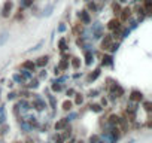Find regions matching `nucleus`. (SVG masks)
I'll return each mask as SVG.
<instances>
[{
	"label": "nucleus",
	"instance_id": "6e6552de",
	"mask_svg": "<svg viewBox=\"0 0 152 143\" xmlns=\"http://www.w3.org/2000/svg\"><path fill=\"white\" fill-rule=\"evenodd\" d=\"M119 15H121V21H128L130 17H131V9L130 8H124V9H121Z\"/></svg>",
	"mask_w": 152,
	"mask_h": 143
},
{
	"label": "nucleus",
	"instance_id": "49530a36",
	"mask_svg": "<svg viewBox=\"0 0 152 143\" xmlns=\"http://www.w3.org/2000/svg\"><path fill=\"white\" fill-rule=\"evenodd\" d=\"M73 94H75L73 90H67V96H73Z\"/></svg>",
	"mask_w": 152,
	"mask_h": 143
},
{
	"label": "nucleus",
	"instance_id": "864d4df0",
	"mask_svg": "<svg viewBox=\"0 0 152 143\" xmlns=\"http://www.w3.org/2000/svg\"><path fill=\"white\" fill-rule=\"evenodd\" d=\"M17 143H21V142H17Z\"/></svg>",
	"mask_w": 152,
	"mask_h": 143
},
{
	"label": "nucleus",
	"instance_id": "603ef678",
	"mask_svg": "<svg viewBox=\"0 0 152 143\" xmlns=\"http://www.w3.org/2000/svg\"><path fill=\"white\" fill-rule=\"evenodd\" d=\"M76 143H84V142H82V140H81V142H76Z\"/></svg>",
	"mask_w": 152,
	"mask_h": 143
},
{
	"label": "nucleus",
	"instance_id": "f3484780",
	"mask_svg": "<svg viewBox=\"0 0 152 143\" xmlns=\"http://www.w3.org/2000/svg\"><path fill=\"white\" fill-rule=\"evenodd\" d=\"M20 75H21V78H23L24 81H27V79H31V73H30V70H26V69H23V70L20 72Z\"/></svg>",
	"mask_w": 152,
	"mask_h": 143
},
{
	"label": "nucleus",
	"instance_id": "e433bc0d",
	"mask_svg": "<svg viewBox=\"0 0 152 143\" xmlns=\"http://www.w3.org/2000/svg\"><path fill=\"white\" fill-rule=\"evenodd\" d=\"M88 9H90V11H93V12H96V11H97V6H96V3H94V2H93V3L90 2V3H88Z\"/></svg>",
	"mask_w": 152,
	"mask_h": 143
},
{
	"label": "nucleus",
	"instance_id": "473e14b6",
	"mask_svg": "<svg viewBox=\"0 0 152 143\" xmlns=\"http://www.w3.org/2000/svg\"><path fill=\"white\" fill-rule=\"evenodd\" d=\"M112 9H113V14H115V15H119V12H121V6H119L118 3H115Z\"/></svg>",
	"mask_w": 152,
	"mask_h": 143
},
{
	"label": "nucleus",
	"instance_id": "0eeeda50",
	"mask_svg": "<svg viewBox=\"0 0 152 143\" xmlns=\"http://www.w3.org/2000/svg\"><path fill=\"white\" fill-rule=\"evenodd\" d=\"M130 100H131V101L139 103V101H142V100H143V94H142L140 91H137V90H133V91H131V94H130Z\"/></svg>",
	"mask_w": 152,
	"mask_h": 143
},
{
	"label": "nucleus",
	"instance_id": "3c124183",
	"mask_svg": "<svg viewBox=\"0 0 152 143\" xmlns=\"http://www.w3.org/2000/svg\"><path fill=\"white\" fill-rule=\"evenodd\" d=\"M69 143H75V140H70V142H69Z\"/></svg>",
	"mask_w": 152,
	"mask_h": 143
},
{
	"label": "nucleus",
	"instance_id": "ea45409f",
	"mask_svg": "<svg viewBox=\"0 0 152 143\" xmlns=\"http://www.w3.org/2000/svg\"><path fill=\"white\" fill-rule=\"evenodd\" d=\"M58 31H60V33L66 31V26H64V24H60V26H58Z\"/></svg>",
	"mask_w": 152,
	"mask_h": 143
},
{
	"label": "nucleus",
	"instance_id": "cd10ccee",
	"mask_svg": "<svg viewBox=\"0 0 152 143\" xmlns=\"http://www.w3.org/2000/svg\"><path fill=\"white\" fill-rule=\"evenodd\" d=\"M48 100H49L51 107H52V109H55V107H57V100H55V97H54V96H48Z\"/></svg>",
	"mask_w": 152,
	"mask_h": 143
},
{
	"label": "nucleus",
	"instance_id": "7ed1b4c3",
	"mask_svg": "<svg viewBox=\"0 0 152 143\" xmlns=\"http://www.w3.org/2000/svg\"><path fill=\"white\" fill-rule=\"evenodd\" d=\"M78 17H79V20H81V24H90L91 23V18H90V14H88V11H79V14H78Z\"/></svg>",
	"mask_w": 152,
	"mask_h": 143
},
{
	"label": "nucleus",
	"instance_id": "412c9836",
	"mask_svg": "<svg viewBox=\"0 0 152 143\" xmlns=\"http://www.w3.org/2000/svg\"><path fill=\"white\" fill-rule=\"evenodd\" d=\"M70 136H72V128H70V127H66V128H64V133L61 134V137H63L64 140H67Z\"/></svg>",
	"mask_w": 152,
	"mask_h": 143
},
{
	"label": "nucleus",
	"instance_id": "7c9ffc66",
	"mask_svg": "<svg viewBox=\"0 0 152 143\" xmlns=\"http://www.w3.org/2000/svg\"><path fill=\"white\" fill-rule=\"evenodd\" d=\"M9 37V34L8 33H2V36H0V46H2L5 42H6V39Z\"/></svg>",
	"mask_w": 152,
	"mask_h": 143
},
{
	"label": "nucleus",
	"instance_id": "5701e85b",
	"mask_svg": "<svg viewBox=\"0 0 152 143\" xmlns=\"http://www.w3.org/2000/svg\"><path fill=\"white\" fill-rule=\"evenodd\" d=\"M18 107H21V109L26 112V110H28V109H30V104H28L26 100H21V101H20V104H18Z\"/></svg>",
	"mask_w": 152,
	"mask_h": 143
},
{
	"label": "nucleus",
	"instance_id": "1a4fd4ad",
	"mask_svg": "<svg viewBox=\"0 0 152 143\" xmlns=\"http://www.w3.org/2000/svg\"><path fill=\"white\" fill-rule=\"evenodd\" d=\"M48 61H49V57H48V55H42V57L37 58V61H36L34 64L39 66V67H45V66L48 64Z\"/></svg>",
	"mask_w": 152,
	"mask_h": 143
},
{
	"label": "nucleus",
	"instance_id": "6ab92c4d",
	"mask_svg": "<svg viewBox=\"0 0 152 143\" xmlns=\"http://www.w3.org/2000/svg\"><path fill=\"white\" fill-rule=\"evenodd\" d=\"M100 73H102V70H100V69H96L93 73L90 75V82H91V81H96V79L100 76Z\"/></svg>",
	"mask_w": 152,
	"mask_h": 143
},
{
	"label": "nucleus",
	"instance_id": "20e7f679",
	"mask_svg": "<svg viewBox=\"0 0 152 143\" xmlns=\"http://www.w3.org/2000/svg\"><path fill=\"white\" fill-rule=\"evenodd\" d=\"M110 45H112V34H104V37L102 40V49L103 51H109Z\"/></svg>",
	"mask_w": 152,
	"mask_h": 143
},
{
	"label": "nucleus",
	"instance_id": "bb28decb",
	"mask_svg": "<svg viewBox=\"0 0 152 143\" xmlns=\"http://www.w3.org/2000/svg\"><path fill=\"white\" fill-rule=\"evenodd\" d=\"M63 90V85L60 84V82H52V91H61Z\"/></svg>",
	"mask_w": 152,
	"mask_h": 143
},
{
	"label": "nucleus",
	"instance_id": "f704fd0d",
	"mask_svg": "<svg viewBox=\"0 0 152 143\" xmlns=\"http://www.w3.org/2000/svg\"><path fill=\"white\" fill-rule=\"evenodd\" d=\"M14 81H15V82H18V84H23V82H24V79L21 78V75H20V73L14 75Z\"/></svg>",
	"mask_w": 152,
	"mask_h": 143
},
{
	"label": "nucleus",
	"instance_id": "9d476101",
	"mask_svg": "<svg viewBox=\"0 0 152 143\" xmlns=\"http://www.w3.org/2000/svg\"><path fill=\"white\" fill-rule=\"evenodd\" d=\"M121 26V21L118 20V18H112L109 23H107V28L109 30H115L116 27H119Z\"/></svg>",
	"mask_w": 152,
	"mask_h": 143
},
{
	"label": "nucleus",
	"instance_id": "79ce46f5",
	"mask_svg": "<svg viewBox=\"0 0 152 143\" xmlns=\"http://www.w3.org/2000/svg\"><path fill=\"white\" fill-rule=\"evenodd\" d=\"M15 96H17L15 93H9V94H8V100H14V98H15Z\"/></svg>",
	"mask_w": 152,
	"mask_h": 143
},
{
	"label": "nucleus",
	"instance_id": "f257e3e1",
	"mask_svg": "<svg viewBox=\"0 0 152 143\" xmlns=\"http://www.w3.org/2000/svg\"><path fill=\"white\" fill-rule=\"evenodd\" d=\"M91 33H93L94 39H102V36H103V26L100 23H94L93 28H91Z\"/></svg>",
	"mask_w": 152,
	"mask_h": 143
},
{
	"label": "nucleus",
	"instance_id": "f8f14e48",
	"mask_svg": "<svg viewBox=\"0 0 152 143\" xmlns=\"http://www.w3.org/2000/svg\"><path fill=\"white\" fill-rule=\"evenodd\" d=\"M67 124H69V119H67V118H63V119H60L58 122H55V130H57V131H58V130H63V128L67 127Z\"/></svg>",
	"mask_w": 152,
	"mask_h": 143
},
{
	"label": "nucleus",
	"instance_id": "de8ad7c7",
	"mask_svg": "<svg viewBox=\"0 0 152 143\" xmlns=\"http://www.w3.org/2000/svg\"><path fill=\"white\" fill-rule=\"evenodd\" d=\"M40 78H46V72L42 70V73H40Z\"/></svg>",
	"mask_w": 152,
	"mask_h": 143
},
{
	"label": "nucleus",
	"instance_id": "393cba45",
	"mask_svg": "<svg viewBox=\"0 0 152 143\" xmlns=\"http://www.w3.org/2000/svg\"><path fill=\"white\" fill-rule=\"evenodd\" d=\"M33 5V0H21V9L24 8H30Z\"/></svg>",
	"mask_w": 152,
	"mask_h": 143
},
{
	"label": "nucleus",
	"instance_id": "2eb2a0df",
	"mask_svg": "<svg viewBox=\"0 0 152 143\" xmlns=\"http://www.w3.org/2000/svg\"><path fill=\"white\" fill-rule=\"evenodd\" d=\"M34 67H36V64H34L33 61H30V60H27V61H24V63H23V69H26V70L34 72Z\"/></svg>",
	"mask_w": 152,
	"mask_h": 143
},
{
	"label": "nucleus",
	"instance_id": "4468645a",
	"mask_svg": "<svg viewBox=\"0 0 152 143\" xmlns=\"http://www.w3.org/2000/svg\"><path fill=\"white\" fill-rule=\"evenodd\" d=\"M102 64H103V66H112V64H113V58H112V55L104 54L103 58H102Z\"/></svg>",
	"mask_w": 152,
	"mask_h": 143
},
{
	"label": "nucleus",
	"instance_id": "37998d69",
	"mask_svg": "<svg viewBox=\"0 0 152 143\" xmlns=\"http://www.w3.org/2000/svg\"><path fill=\"white\" fill-rule=\"evenodd\" d=\"M64 142V139L61 137V136H58V137H55V143H63Z\"/></svg>",
	"mask_w": 152,
	"mask_h": 143
},
{
	"label": "nucleus",
	"instance_id": "dca6fc26",
	"mask_svg": "<svg viewBox=\"0 0 152 143\" xmlns=\"http://www.w3.org/2000/svg\"><path fill=\"white\" fill-rule=\"evenodd\" d=\"M6 122V109L5 106H0V124Z\"/></svg>",
	"mask_w": 152,
	"mask_h": 143
},
{
	"label": "nucleus",
	"instance_id": "a19ab883",
	"mask_svg": "<svg viewBox=\"0 0 152 143\" xmlns=\"http://www.w3.org/2000/svg\"><path fill=\"white\" fill-rule=\"evenodd\" d=\"M97 94H99V91H97V90H93V91H90V94H88V96H90V97H96Z\"/></svg>",
	"mask_w": 152,
	"mask_h": 143
},
{
	"label": "nucleus",
	"instance_id": "f03ea898",
	"mask_svg": "<svg viewBox=\"0 0 152 143\" xmlns=\"http://www.w3.org/2000/svg\"><path fill=\"white\" fill-rule=\"evenodd\" d=\"M12 8H14V3L12 0H6V2L3 3V8H2V17L3 18H8L12 12Z\"/></svg>",
	"mask_w": 152,
	"mask_h": 143
},
{
	"label": "nucleus",
	"instance_id": "aec40b11",
	"mask_svg": "<svg viewBox=\"0 0 152 143\" xmlns=\"http://www.w3.org/2000/svg\"><path fill=\"white\" fill-rule=\"evenodd\" d=\"M58 48H60L61 52L67 49V42H66V39H60V40H58Z\"/></svg>",
	"mask_w": 152,
	"mask_h": 143
},
{
	"label": "nucleus",
	"instance_id": "a878e982",
	"mask_svg": "<svg viewBox=\"0 0 152 143\" xmlns=\"http://www.w3.org/2000/svg\"><path fill=\"white\" fill-rule=\"evenodd\" d=\"M52 9H54V5H48V6L43 9V15H45V17H49L51 12H52Z\"/></svg>",
	"mask_w": 152,
	"mask_h": 143
},
{
	"label": "nucleus",
	"instance_id": "4be33fe9",
	"mask_svg": "<svg viewBox=\"0 0 152 143\" xmlns=\"http://www.w3.org/2000/svg\"><path fill=\"white\" fill-rule=\"evenodd\" d=\"M27 87H28L30 90H34V88H37V87H39V79H31V81H30V84H28Z\"/></svg>",
	"mask_w": 152,
	"mask_h": 143
},
{
	"label": "nucleus",
	"instance_id": "c03bdc74",
	"mask_svg": "<svg viewBox=\"0 0 152 143\" xmlns=\"http://www.w3.org/2000/svg\"><path fill=\"white\" fill-rule=\"evenodd\" d=\"M79 30H81V24L75 26V28H73V31H75V33H79Z\"/></svg>",
	"mask_w": 152,
	"mask_h": 143
},
{
	"label": "nucleus",
	"instance_id": "5fc2aeb1",
	"mask_svg": "<svg viewBox=\"0 0 152 143\" xmlns=\"http://www.w3.org/2000/svg\"><path fill=\"white\" fill-rule=\"evenodd\" d=\"M139 2H140V0H139Z\"/></svg>",
	"mask_w": 152,
	"mask_h": 143
},
{
	"label": "nucleus",
	"instance_id": "c756f323",
	"mask_svg": "<svg viewBox=\"0 0 152 143\" xmlns=\"http://www.w3.org/2000/svg\"><path fill=\"white\" fill-rule=\"evenodd\" d=\"M82 101H84V97H82V94H76L75 103H76V104H82Z\"/></svg>",
	"mask_w": 152,
	"mask_h": 143
},
{
	"label": "nucleus",
	"instance_id": "8fccbe9b",
	"mask_svg": "<svg viewBox=\"0 0 152 143\" xmlns=\"http://www.w3.org/2000/svg\"><path fill=\"white\" fill-rule=\"evenodd\" d=\"M97 143H107V142H103V140H99Z\"/></svg>",
	"mask_w": 152,
	"mask_h": 143
},
{
	"label": "nucleus",
	"instance_id": "c85d7f7f",
	"mask_svg": "<svg viewBox=\"0 0 152 143\" xmlns=\"http://www.w3.org/2000/svg\"><path fill=\"white\" fill-rule=\"evenodd\" d=\"M90 107H91V110H93V112H96V113H100V112L103 110V107H102L100 104H91Z\"/></svg>",
	"mask_w": 152,
	"mask_h": 143
},
{
	"label": "nucleus",
	"instance_id": "9b49d317",
	"mask_svg": "<svg viewBox=\"0 0 152 143\" xmlns=\"http://www.w3.org/2000/svg\"><path fill=\"white\" fill-rule=\"evenodd\" d=\"M93 61H94V52L93 51H85V64L91 66Z\"/></svg>",
	"mask_w": 152,
	"mask_h": 143
},
{
	"label": "nucleus",
	"instance_id": "a18cd8bd",
	"mask_svg": "<svg viewBox=\"0 0 152 143\" xmlns=\"http://www.w3.org/2000/svg\"><path fill=\"white\" fill-rule=\"evenodd\" d=\"M100 106H104V107H106V106H107V98H104V97H103V98H102V104H100Z\"/></svg>",
	"mask_w": 152,
	"mask_h": 143
},
{
	"label": "nucleus",
	"instance_id": "ddd939ff",
	"mask_svg": "<svg viewBox=\"0 0 152 143\" xmlns=\"http://www.w3.org/2000/svg\"><path fill=\"white\" fill-rule=\"evenodd\" d=\"M107 124L110 127H115V125H119V116L118 115H110L109 119H107Z\"/></svg>",
	"mask_w": 152,
	"mask_h": 143
},
{
	"label": "nucleus",
	"instance_id": "09e8293b",
	"mask_svg": "<svg viewBox=\"0 0 152 143\" xmlns=\"http://www.w3.org/2000/svg\"><path fill=\"white\" fill-rule=\"evenodd\" d=\"M118 2H121V3H125V2H128V0H118Z\"/></svg>",
	"mask_w": 152,
	"mask_h": 143
},
{
	"label": "nucleus",
	"instance_id": "c9c22d12",
	"mask_svg": "<svg viewBox=\"0 0 152 143\" xmlns=\"http://www.w3.org/2000/svg\"><path fill=\"white\" fill-rule=\"evenodd\" d=\"M143 107H145L146 112H151V110H152V104H151V101H145V103H143Z\"/></svg>",
	"mask_w": 152,
	"mask_h": 143
},
{
	"label": "nucleus",
	"instance_id": "a211bd4d",
	"mask_svg": "<svg viewBox=\"0 0 152 143\" xmlns=\"http://www.w3.org/2000/svg\"><path fill=\"white\" fill-rule=\"evenodd\" d=\"M72 67L78 70V69L81 67V58H78V57H73V58H72Z\"/></svg>",
	"mask_w": 152,
	"mask_h": 143
},
{
	"label": "nucleus",
	"instance_id": "4c0bfd02",
	"mask_svg": "<svg viewBox=\"0 0 152 143\" xmlns=\"http://www.w3.org/2000/svg\"><path fill=\"white\" fill-rule=\"evenodd\" d=\"M21 127H23V128H24L26 131H30V128H31V127H30V125H28L27 122H21Z\"/></svg>",
	"mask_w": 152,
	"mask_h": 143
},
{
	"label": "nucleus",
	"instance_id": "2f4dec72",
	"mask_svg": "<svg viewBox=\"0 0 152 143\" xmlns=\"http://www.w3.org/2000/svg\"><path fill=\"white\" fill-rule=\"evenodd\" d=\"M100 140V137L97 136V134H93L91 137H90V140H88V143H97Z\"/></svg>",
	"mask_w": 152,
	"mask_h": 143
},
{
	"label": "nucleus",
	"instance_id": "58836bf2",
	"mask_svg": "<svg viewBox=\"0 0 152 143\" xmlns=\"http://www.w3.org/2000/svg\"><path fill=\"white\" fill-rule=\"evenodd\" d=\"M136 27H137V21L131 20V21H130V30H131V28H136Z\"/></svg>",
	"mask_w": 152,
	"mask_h": 143
},
{
	"label": "nucleus",
	"instance_id": "423d86ee",
	"mask_svg": "<svg viewBox=\"0 0 152 143\" xmlns=\"http://www.w3.org/2000/svg\"><path fill=\"white\" fill-rule=\"evenodd\" d=\"M57 69H58L60 72H64V70H67V69H69V55H64V57L61 58V61L58 63Z\"/></svg>",
	"mask_w": 152,
	"mask_h": 143
},
{
	"label": "nucleus",
	"instance_id": "39448f33",
	"mask_svg": "<svg viewBox=\"0 0 152 143\" xmlns=\"http://www.w3.org/2000/svg\"><path fill=\"white\" fill-rule=\"evenodd\" d=\"M30 107H34V109H36V110H37V112H42V110H43V109H45V101H43V100H40V98H37V97H36V98H34V100H33V103H31V104H30Z\"/></svg>",
	"mask_w": 152,
	"mask_h": 143
},
{
	"label": "nucleus",
	"instance_id": "72a5a7b5",
	"mask_svg": "<svg viewBox=\"0 0 152 143\" xmlns=\"http://www.w3.org/2000/svg\"><path fill=\"white\" fill-rule=\"evenodd\" d=\"M118 48H119V43H112V45H110V48H109V51L113 54V52H116V51H118Z\"/></svg>",
	"mask_w": 152,
	"mask_h": 143
},
{
	"label": "nucleus",
	"instance_id": "b1692460",
	"mask_svg": "<svg viewBox=\"0 0 152 143\" xmlns=\"http://www.w3.org/2000/svg\"><path fill=\"white\" fill-rule=\"evenodd\" d=\"M72 106H73V103H72L70 100H66V101L63 103V109H64L66 112H69V110H72Z\"/></svg>",
	"mask_w": 152,
	"mask_h": 143
}]
</instances>
